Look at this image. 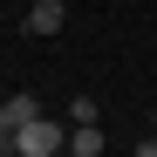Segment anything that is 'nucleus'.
<instances>
[{
	"label": "nucleus",
	"instance_id": "3",
	"mask_svg": "<svg viewBox=\"0 0 157 157\" xmlns=\"http://www.w3.org/2000/svg\"><path fill=\"white\" fill-rule=\"evenodd\" d=\"M68 157H102V123H75L68 130Z\"/></svg>",
	"mask_w": 157,
	"mask_h": 157
},
{
	"label": "nucleus",
	"instance_id": "1",
	"mask_svg": "<svg viewBox=\"0 0 157 157\" xmlns=\"http://www.w3.org/2000/svg\"><path fill=\"white\" fill-rule=\"evenodd\" d=\"M14 150H21V157H62V150H68V130L48 123V116H28V123L14 130Z\"/></svg>",
	"mask_w": 157,
	"mask_h": 157
},
{
	"label": "nucleus",
	"instance_id": "4",
	"mask_svg": "<svg viewBox=\"0 0 157 157\" xmlns=\"http://www.w3.org/2000/svg\"><path fill=\"white\" fill-rule=\"evenodd\" d=\"M0 109H7V123L21 130V123H28V116H41V102H34L28 89H21V96H7V102H0Z\"/></svg>",
	"mask_w": 157,
	"mask_h": 157
},
{
	"label": "nucleus",
	"instance_id": "5",
	"mask_svg": "<svg viewBox=\"0 0 157 157\" xmlns=\"http://www.w3.org/2000/svg\"><path fill=\"white\" fill-rule=\"evenodd\" d=\"M0 150H14V123H7V109H0Z\"/></svg>",
	"mask_w": 157,
	"mask_h": 157
},
{
	"label": "nucleus",
	"instance_id": "2",
	"mask_svg": "<svg viewBox=\"0 0 157 157\" xmlns=\"http://www.w3.org/2000/svg\"><path fill=\"white\" fill-rule=\"evenodd\" d=\"M62 21H68V7H62V0H34V7L28 14H21V34H62Z\"/></svg>",
	"mask_w": 157,
	"mask_h": 157
},
{
	"label": "nucleus",
	"instance_id": "7",
	"mask_svg": "<svg viewBox=\"0 0 157 157\" xmlns=\"http://www.w3.org/2000/svg\"><path fill=\"white\" fill-rule=\"evenodd\" d=\"M150 123H157V109H150Z\"/></svg>",
	"mask_w": 157,
	"mask_h": 157
},
{
	"label": "nucleus",
	"instance_id": "6",
	"mask_svg": "<svg viewBox=\"0 0 157 157\" xmlns=\"http://www.w3.org/2000/svg\"><path fill=\"white\" fill-rule=\"evenodd\" d=\"M137 157H157V130H150V137H144V144H137Z\"/></svg>",
	"mask_w": 157,
	"mask_h": 157
}]
</instances>
